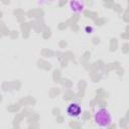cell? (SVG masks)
Returning a JSON list of instances; mask_svg holds the SVG:
<instances>
[{
    "instance_id": "1",
    "label": "cell",
    "mask_w": 129,
    "mask_h": 129,
    "mask_svg": "<svg viewBox=\"0 0 129 129\" xmlns=\"http://www.w3.org/2000/svg\"><path fill=\"white\" fill-rule=\"evenodd\" d=\"M94 123L100 128H108L113 122L111 112L106 107L98 108L94 113Z\"/></svg>"
},
{
    "instance_id": "2",
    "label": "cell",
    "mask_w": 129,
    "mask_h": 129,
    "mask_svg": "<svg viewBox=\"0 0 129 129\" xmlns=\"http://www.w3.org/2000/svg\"><path fill=\"white\" fill-rule=\"evenodd\" d=\"M66 113L67 115L72 119H77L82 116L83 114V108L82 106L77 102H72L66 107Z\"/></svg>"
},
{
    "instance_id": "3",
    "label": "cell",
    "mask_w": 129,
    "mask_h": 129,
    "mask_svg": "<svg viewBox=\"0 0 129 129\" xmlns=\"http://www.w3.org/2000/svg\"><path fill=\"white\" fill-rule=\"evenodd\" d=\"M69 10L74 14H81L86 8V3L84 0H69Z\"/></svg>"
},
{
    "instance_id": "4",
    "label": "cell",
    "mask_w": 129,
    "mask_h": 129,
    "mask_svg": "<svg viewBox=\"0 0 129 129\" xmlns=\"http://www.w3.org/2000/svg\"><path fill=\"white\" fill-rule=\"evenodd\" d=\"M84 32L86 33V34H92L93 32H94V28H93V26H91V25H87V26H85V28H84Z\"/></svg>"
},
{
    "instance_id": "5",
    "label": "cell",
    "mask_w": 129,
    "mask_h": 129,
    "mask_svg": "<svg viewBox=\"0 0 129 129\" xmlns=\"http://www.w3.org/2000/svg\"><path fill=\"white\" fill-rule=\"evenodd\" d=\"M50 1H51V0H37L38 4H40V5H45V4L49 3Z\"/></svg>"
}]
</instances>
